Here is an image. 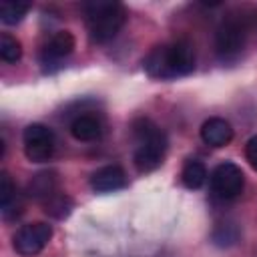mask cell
Instances as JSON below:
<instances>
[{
	"mask_svg": "<svg viewBox=\"0 0 257 257\" xmlns=\"http://www.w3.org/2000/svg\"><path fill=\"white\" fill-rule=\"evenodd\" d=\"M145 70L153 78L171 80L191 74L195 68V48L189 40H175L171 44L155 46L145 58Z\"/></svg>",
	"mask_w": 257,
	"mask_h": 257,
	"instance_id": "obj_1",
	"label": "cell"
},
{
	"mask_svg": "<svg viewBox=\"0 0 257 257\" xmlns=\"http://www.w3.org/2000/svg\"><path fill=\"white\" fill-rule=\"evenodd\" d=\"M135 135H137V149H135V167L141 173L155 171L161 167L165 153H167V137L165 133L153 124L147 118H141L135 122Z\"/></svg>",
	"mask_w": 257,
	"mask_h": 257,
	"instance_id": "obj_2",
	"label": "cell"
},
{
	"mask_svg": "<svg viewBox=\"0 0 257 257\" xmlns=\"http://www.w3.org/2000/svg\"><path fill=\"white\" fill-rule=\"evenodd\" d=\"M88 32L94 42L112 40L124 26L126 12L118 2H90L84 6Z\"/></svg>",
	"mask_w": 257,
	"mask_h": 257,
	"instance_id": "obj_3",
	"label": "cell"
},
{
	"mask_svg": "<svg viewBox=\"0 0 257 257\" xmlns=\"http://www.w3.org/2000/svg\"><path fill=\"white\" fill-rule=\"evenodd\" d=\"M50 239H52V227L44 221H34L22 225L14 233L12 247L22 257H34L48 245Z\"/></svg>",
	"mask_w": 257,
	"mask_h": 257,
	"instance_id": "obj_4",
	"label": "cell"
},
{
	"mask_svg": "<svg viewBox=\"0 0 257 257\" xmlns=\"http://www.w3.org/2000/svg\"><path fill=\"white\" fill-rule=\"evenodd\" d=\"M24 155L32 163H44L54 153V135L46 124L32 122L24 128Z\"/></svg>",
	"mask_w": 257,
	"mask_h": 257,
	"instance_id": "obj_5",
	"label": "cell"
},
{
	"mask_svg": "<svg viewBox=\"0 0 257 257\" xmlns=\"http://www.w3.org/2000/svg\"><path fill=\"white\" fill-rule=\"evenodd\" d=\"M245 46V24L239 18H227L219 24L215 34V48L223 60L235 58Z\"/></svg>",
	"mask_w": 257,
	"mask_h": 257,
	"instance_id": "obj_6",
	"label": "cell"
},
{
	"mask_svg": "<svg viewBox=\"0 0 257 257\" xmlns=\"http://www.w3.org/2000/svg\"><path fill=\"white\" fill-rule=\"evenodd\" d=\"M245 185L243 171L235 163H221L211 173V189L219 199H235Z\"/></svg>",
	"mask_w": 257,
	"mask_h": 257,
	"instance_id": "obj_7",
	"label": "cell"
},
{
	"mask_svg": "<svg viewBox=\"0 0 257 257\" xmlns=\"http://www.w3.org/2000/svg\"><path fill=\"white\" fill-rule=\"evenodd\" d=\"M90 187L96 193H112L126 187V173L118 165H106L90 175Z\"/></svg>",
	"mask_w": 257,
	"mask_h": 257,
	"instance_id": "obj_8",
	"label": "cell"
},
{
	"mask_svg": "<svg viewBox=\"0 0 257 257\" xmlns=\"http://www.w3.org/2000/svg\"><path fill=\"white\" fill-rule=\"evenodd\" d=\"M201 139L209 147H225L233 139V128L225 118L213 116L203 122L201 126Z\"/></svg>",
	"mask_w": 257,
	"mask_h": 257,
	"instance_id": "obj_9",
	"label": "cell"
},
{
	"mask_svg": "<svg viewBox=\"0 0 257 257\" xmlns=\"http://www.w3.org/2000/svg\"><path fill=\"white\" fill-rule=\"evenodd\" d=\"M74 50V36L68 30H58L56 34L50 36V40L46 42L44 50H42V62H56L64 56H68Z\"/></svg>",
	"mask_w": 257,
	"mask_h": 257,
	"instance_id": "obj_10",
	"label": "cell"
},
{
	"mask_svg": "<svg viewBox=\"0 0 257 257\" xmlns=\"http://www.w3.org/2000/svg\"><path fill=\"white\" fill-rule=\"evenodd\" d=\"M0 211H2V217L4 219L16 217L22 211L20 195H18L16 185L12 183V179H10L8 173H2L0 175Z\"/></svg>",
	"mask_w": 257,
	"mask_h": 257,
	"instance_id": "obj_11",
	"label": "cell"
},
{
	"mask_svg": "<svg viewBox=\"0 0 257 257\" xmlns=\"http://www.w3.org/2000/svg\"><path fill=\"white\" fill-rule=\"evenodd\" d=\"M102 133V126L100 122L92 116V114H78L72 122H70V135L76 139V141H96Z\"/></svg>",
	"mask_w": 257,
	"mask_h": 257,
	"instance_id": "obj_12",
	"label": "cell"
},
{
	"mask_svg": "<svg viewBox=\"0 0 257 257\" xmlns=\"http://www.w3.org/2000/svg\"><path fill=\"white\" fill-rule=\"evenodd\" d=\"M26 193L32 197V199H50L54 193H56V177L52 171H42V173H36L30 183H28V189Z\"/></svg>",
	"mask_w": 257,
	"mask_h": 257,
	"instance_id": "obj_13",
	"label": "cell"
},
{
	"mask_svg": "<svg viewBox=\"0 0 257 257\" xmlns=\"http://www.w3.org/2000/svg\"><path fill=\"white\" fill-rule=\"evenodd\" d=\"M181 181L187 189H201L207 181V169L197 159H187L181 171Z\"/></svg>",
	"mask_w": 257,
	"mask_h": 257,
	"instance_id": "obj_14",
	"label": "cell"
},
{
	"mask_svg": "<svg viewBox=\"0 0 257 257\" xmlns=\"http://www.w3.org/2000/svg\"><path fill=\"white\" fill-rule=\"evenodd\" d=\"M30 10V2H24V0H2L0 2V20L8 26L12 24H18L26 12Z\"/></svg>",
	"mask_w": 257,
	"mask_h": 257,
	"instance_id": "obj_15",
	"label": "cell"
},
{
	"mask_svg": "<svg viewBox=\"0 0 257 257\" xmlns=\"http://www.w3.org/2000/svg\"><path fill=\"white\" fill-rule=\"evenodd\" d=\"M44 211L54 219H64L72 211V201L64 193H54L50 199L44 201Z\"/></svg>",
	"mask_w": 257,
	"mask_h": 257,
	"instance_id": "obj_16",
	"label": "cell"
},
{
	"mask_svg": "<svg viewBox=\"0 0 257 257\" xmlns=\"http://www.w3.org/2000/svg\"><path fill=\"white\" fill-rule=\"evenodd\" d=\"M22 56V44L10 34H0V58L4 62H18Z\"/></svg>",
	"mask_w": 257,
	"mask_h": 257,
	"instance_id": "obj_17",
	"label": "cell"
},
{
	"mask_svg": "<svg viewBox=\"0 0 257 257\" xmlns=\"http://www.w3.org/2000/svg\"><path fill=\"white\" fill-rule=\"evenodd\" d=\"M213 241L215 245L219 247H229V245H235L239 241V229L235 223H219L213 231Z\"/></svg>",
	"mask_w": 257,
	"mask_h": 257,
	"instance_id": "obj_18",
	"label": "cell"
},
{
	"mask_svg": "<svg viewBox=\"0 0 257 257\" xmlns=\"http://www.w3.org/2000/svg\"><path fill=\"white\" fill-rule=\"evenodd\" d=\"M245 157H247L249 165L257 171V135L251 137V139L245 143Z\"/></svg>",
	"mask_w": 257,
	"mask_h": 257,
	"instance_id": "obj_19",
	"label": "cell"
}]
</instances>
